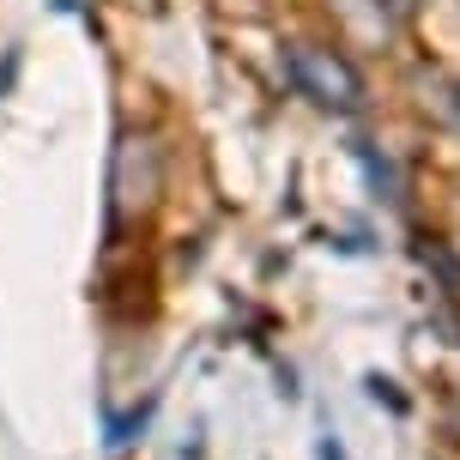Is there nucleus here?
<instances>
[{
    "mask_svg": "<svg viewBox=\"0 0 460 460\" xmlns=\"http://www.w3.org/2000/svg\"><path fill=\"white\" fill-rule=\"evenodd\" d=\"M291 73H297L303 92L315 97V103H327V110H351V103L364 97L351 61L333 55V49H322V43H291Z\"/></svg>",
    "mask_w": 460,
    "mask_h": 460,
    "instance_id": "obj_2",
    "label": "nucleus"
},
{
    "mask_svg": "<svg viewBox=\"0 0 460 460\" xmlns=\"http://www.w3.org/2000/svg\"><path fill=\"white\" fill-rule=\"evenodd\" d=\"M333 13L358 43H388L394 37V0H333Z\"/></svg>",
    "mask_w": 460,
    "mask_h": 460,
    "instance_id": "obj_3",
    "label": "nucleus"
},
{
    "mask_svg": "<svg viewBox=\"0 0 460 460\" xmlns=\"http://www.w3.org/2000/svg\"><path fill=\"white\" fill-rule=\"evenodd\" d=\"M394 6H418V0H394Z\"/></svg>",
    "mask_w": 460,
    "mask_h": 460,
    "instance_id": "obj_4",
    "label": "nucleus"
},
{
    "mask_svg": "<svg viewBox=\"0 0 460 460\" xmlns=\"http://www.w3.org/2000/svg\"><path fill=\"white\" fill-rule=\"evenodd\" d=\"M164 188V158L152 139L128 134L115 146V170H110V194H115V218H139V212H152Z\"/></svg>",
    "mask_w": 460,
    "mask_h": 460,
    "instance_id": "obj_1",
    "label": "nucleus"
}]
</instances>
